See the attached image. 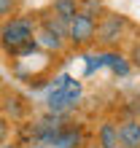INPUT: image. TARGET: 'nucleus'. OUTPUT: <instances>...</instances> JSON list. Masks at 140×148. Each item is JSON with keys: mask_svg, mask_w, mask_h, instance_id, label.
I'll use <instances>...</instances> for the list:
<instances>
[{"mask_svg": "<svg viewBox=\"0 0 140 148\" xmlns=\"http://www.w3.org/2000/svg\"><path fill=\"white\" fill-rule=\"evenodd\" d=\"M35 30H38V19L32 14H16L0 22V51L11 59L35 54L38 43H35Z\"/></svg>", "mask_w": 140, "mask_h": 148, "instance_id": "nucleus-1", "label": "nucleus"}, {"mask_svg": "<svg viewBox=\"0 0 140 148\" xmlns=\"http://www.w3.org/2000/svg\"><path fill=\"white\" fill-rule=\"evenodd\" d=\"M129 32H132V22L124 14L105 11V16L97 19V38H94V43L102 51H119L127 43Z\"/></svg>", "mask_w": 140, "mask_h": 148, "instance_id": "nucleus-2", "label": "nucleus"}, {"mask_svg": "<svg viewBox=\"0 0 140 148\" xmlns=\"http://www.w3.org/2000/svg\"><path fill=\"white\" fill-rule=\"evenodd\" d=\"M81 94H84V84L78 81V78L59 75L54 89H51L49 97H46V108H49V113L65 116L67 110H73L78 102H81Z\"/></svg>", "mask_w": 140, "mask_h": 148, "instance_id": "nucleus-3", "label": "nucleus"}, {"mask_svg": "<svg viewBox=\"0 0 140 148\" xmlns=\"http://www.w3.org/2000/svg\"><path fill=\"white\" fill-rule=\"evenodd\" d=\"M94 38H97V22L84 14H75V19L67 24V46L86 49V46H94Z\"/></svg>", "mask_w": 140, "mask_h": 148, "instance_id": "nucleus-4", "label": "nucleus"}, {"mask_svg": "<svg viewBox=\"0 0 140 148\" xmlns=\"http://www.w3.org/2000/svg\"><path fill=\"white\" fill-rule=\"evenodd\" d=\"M119 145L121 148H140V121L135 116H127V119H121L119 124Z\"/></svg>", "mask_w": 140, "mask_h": 148, "instance_id": "nucleus-5", "label": "nucleus"}, {"mask_svg": "<svg viewBox=\"0 0 140 148\" xmlns=\"http://www.w3.org/2000/svg\"><path fill=\"white\" fill-rule=\"evenodd\" d=\"M97 59H100V67H108L113 75H121V78H127L132 70L127 54H121V51H100Z\"/></svg>", "mask_w": 140, "mask_h": 148, "instance_id": "nucleus-6", "label": "nucleus"}, {"mask_svg": "<svg viewBox=\"0 0 140 148\" xmlns=\"http://www.w3.org/2000/svg\"><path fill=\"white\" fill-rule=\"evenodd\" d=\"M35 43H38L40 51H49V54H65V49H67V40L57 38L54 32H49L43 27L35 30Z\"/></svg>", "mask_w": 140, "mask_h": 148, "instance_id": "nucleus-7", "label": "nucleus"}, {"mask_svg": "<svg viewBox=\"0 0 140 148\" xmlns=\"http://www.w3.org/2000/svg\"><path fill=\"white\" fill-rule=\"evenodd\" d=\"M97 148H119V129H116V121H102L97 127Z\"/></svg>", "mask_w": 140, "mask_h": 148, "instance_id": "nucleus-8", "label": "nucleus"}, {"mask_svg": "<svg viewBox=\"0 0 140 148\" xmlns=\"http://www.w3.org/2000/svg\"><path fill=\"white\" fill-rule=\"evenodd\" d=\"M35 19H38V27L49 30V32H54V35H57V38H62V40H67V24H65L62 19H57L51 11H43V14L35 16Z\"/></svg>", "mask_w": 140, "mask_h": 148, "instance_id": "nucleus-9", "label": "nucleus"}, {"mask_svg": "<svg viewBox=\"0 0 140 148\" xmlns=\"http://www.w3.org/2000/svg\"><path fill=\"white\" fill-rule=\"evenodd\" d=\"M49 11L54 14L57 19H62L65 24H70L75 19V14H78V0H51Z\"/></svg>", "mask_w": 140, "mask_h": 148, "instance_id": "nucleus-10", "label": "nucleus"}, {"mask_svg": "<svg viewBox=\"0 0 140 148\" xmlns=\"http://www.w3.org/2000/svg\"><path fill=\"white\" fill-rule=\"evenodd\" d=\"M78 143H81V129H78V127L62 124V129H59V135H57L54 148H75Z\"/></svg>", "mask_w": 140, "mask_h": 148, "instance_id": "nucleus-11", "label": "nucleus"}, {"mask_svg": "<svg viewBox=\"0 0 140 148\" xmlns=\"http://www.w3.org/2000/svg\"><path fill=\"white\" fill-rule=\"evenodd\" d=\"M105 3L102 0H78V14H84V16H89V19L97 22L100 16H105Z\"/></svg>", "mask_w": 140, "mask_h": 148, "instance_id": "nucleus-12", "label": "nucleus"}, {"mask_svg": "<svg viewBox=\"0 0 140 148\" xmlns=\"http://www.w3.org/2000/svg\"><path fill=\"white\" fill-rule=\"evenodd\" d=\"M19 8H22V0H0V22L8 19V16L22 14Z\"/></svg>", "mask_w": 140, "mask_h": 148, "instance_id": "nucleus-13", "label": "nucleus"}, {"mask_svg": "<svg viewBox=\"0 0 140 148\" xmlns=\"http://www.w3.org/2000/svg\"><path fill=\"white\" fill-rule=\"evenodd\" d=\"M127 59H129V65H132V70L140 73V38H135L132 43H129V54H127Z\"/></svg>", "mask_w": 140, "mask_h": 148, "instance_id": "nucleus-14", "label": "nucleus"}, {"mask_svg": "<svg viewBox=\"0 0 140 148\" xmlns=\"http://www.w3.org/2000/svg\"><path fill=\"white\" fill-rule=\"evenodd\" d=\"M8 135H11V124H8V119H5V116H0V145H5Z\"/></svg>", "mask_w": 140, "mask_h": 148, "instance_id": "nucleus-15", "label": "nucleus"}, {"mask_svg": "<svg viewBox=\"0 0 140 148\" xmlns=\"http://www.w3.org/2000/svg\"><path fill=\"white\" fill-rule=\"evenodd\" d=\"M135 119H137V121H140V102H137V116H135Z\"/></svg>", "mask_w": 140, "mask_h": 148, "instance_id": "nucleus-16", "label": "nucleus"}, {"mask_svg": "<svg viewBox=\"0 0 140 148\" xmlns=\"http://www.w3.org/2000/svg\"><path fill=\"white\" fill-rule=\"evenodd\" d=\"M119 148H121V145H119Z\"/></svg>", "mask_w": 140, "mask_h": 148, "instance_id": "nucleus-17", "label": "nucleus"}]
</instances>
